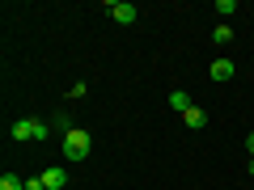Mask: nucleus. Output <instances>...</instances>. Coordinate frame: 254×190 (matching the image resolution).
Returning <instances> with one entry per match:
<instances>
[{
    "mask_svg": "<svg viewBox=\"0 0 254 190\" xmlns=\"http://www.w3.org/2000/svg\"><path fill=\"white\" fill-rule=\"evenodd\" d=\"M233 59H212V81H233Z\"/></svg>",
    "mask_w": 254,
    "mask_h": 190,
    "instance_id": "obj_5",
    "label": "nucleus"
},
{
    "mask_svg": "<svg viewBox=\"0 0 254 190\" xmlns=\"http://www.w3.org/2000/svg\"><path fill=\"white\" fill-rule=\"evenodd\" d=\"M89 152H93L89 131H85V127H72V131L64 136V156H68V161H85Z\"/></svg>",
    "mask_w": 254,
    "mask_h": 190,
    "instance_id": "obj_1",
    "label": "nucleus"
},
{
    "mask_svg": "<svg viewBox=\"0 0 254 190\" xmlns=\"http://www.w3.org/2000/svg\"><path fill=\"white\" fill-rule=\"evenodd\" d=\"M182 123H187L190 131H199V127H208V110H199V106H190L187 114H182Z\"/></svg>",
    "mask_w": 254,
    "mask_h": 190,
    "instance_id": "obj_6",
    "label": "nucleus"
},
{
    "mask_svg": "<svg viewBox=\"0 0 254 190\" xmlns=\"http://www.w3.org/2000/svg\"><path fill=\"white\" fill-rule=\"evenodd\" d=\"M246 152L254 156V131H250V136H246Z\"/></svg>",
    "mask_w": 254,
    "mask_h": 190,
    "instance_id": "obj_11",
    "label": "nucleus"
},
{
    "mask_svg": "<svg viewBox=\"0 0 254 190\" xmlns=\"http://www.w3.org/2000/svg\"><path fill=\"white\" fill-rule=\"evenodd\" d=\"M0 190H26V178H17V173H4V178H0Z\"/></svg>",
    "mask_w": 254,
    "mask_h": 190,
    "instance_id": "obj_8",
    "label": "nucleus"
},
{
    "mask_svg": "<svg viewBox=\"0 0 254 190\" xmlns=\"http://www.w3.org/2000/svg\"><path fill=\"white\" fill-rule=\"evenodd\" d=\"M38 178H43L47 190H64V186H68V173H64V169H43Z\"/></svg>",
    "mask_w": 254,
    "mask_h": 190,
    "instance_id": "obj_4",
    "label": "nucleus"
},
{
    "mask_svg": "<svg viewBox=\"0 0 254 190\" xmlns=\"http://www.w3.org/2000/svg\"><path fill=\"white\" fill-rule=\"evenodd\" d=\"M26 190H47V186H43V178H26Z\"/></svg>",
    "mask_w": 254,
    "mask_h": 190,
    "instance_id": "obj_10",
    "label": "nucleus"
},
{
    "mask_svg": "<svg viewBox=\"0 0 254 190\" xmlns=\"http://www.w3.org/2000/svg\"><path fill=\"white\" fill-rule=\"evenodd\" d=\"M47 131H51V127H47L43 118H17V123H13V140H17V144H26V140H47Z\"/></svg>",
    "mask_w": 254,
    "mask_h": 190,
    "instance_id": "obj_2",
    "label": "nucleus"
},
{
    "mask_svg": "<svg viewBox=\"0 0 254 190\" xmlns=\"http://www.w3.org/2000/svg\"><path fill=\"white\" fill-rule=\"evenodd\" d=\"M106 13L119 21V26H131V21L140 17V9H136V4H127V0H106Z\"/></svg>",
    "mask_w": 254,
    "mask_h": 190,
    "instance_id": "obj_3",
    "label": "nucleus"
},
{
    "mask_svg": "<svg viewBox=\"0 0 254 190\" xmlns=\"http://www.w3.org/2000/svg\"><path fill=\"white\" fill-rule=\"evenodd\" d=\"M212 43H216V47H229V43H233V30H229V26H216V30H212Z\"/></svg>",
    "mask_w": 254,
    "mask_h": 190,
    "instance_id": "obj_9",
    "label": "nucleus"
},
{
    "mask_svg": "<svg viewBox=\"0 0 254 190\" xmlns=\"http://www.w3.org/2000/svg\"><path fill=\"white\" fill-rule=\"evenodd\" d=\"M250 178H254V156H250Z\"/></svg>",
    "mask_w": 254,
    "mask_h": 190,
    "instance_id": "obj_12",
    "label": "nucleus"
},
{
    "mask_svg": "<svg viewBox=\"0 0 254 190\" xmlns=\"http://www.w3.org/2000/svg\"><path fill=\"white\" fill-rule=\"evenodd\" d=\"M170 106L178 110V114H187V110L195 106V101H190V97H187V93H182V89H174V93H170Z\"/></svg>",
    "mask_w": 254,
    "mask_h": 190,
    "instance_id": "obj_7",
    "label": "nucleus"
}]
</instances>
